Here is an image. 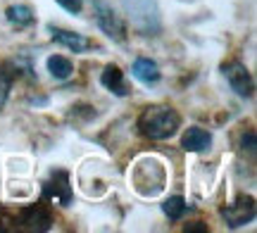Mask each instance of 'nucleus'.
Listing matches in <instances>:
<instances>
[{
  "label": "nucleus",
  "instance_id": "nucleus-1",
  "mask_svg": "<svg viewBox=\"0 0 257 233\" xmlns=\"http://www.w3.org/2000/svg\"><path fill=\"white\" fill-rule=\"evenodd\" d=\"M181 126V117L174 107L167 105H150L143 110V114L138 117V131L141 136H146L150 140H167L172 138Z\"/></svg>",
  "mask_w": 257,
  "mask_h": 233
},
{
  "label": "nucleus",
  "instance_id": "nucleus-2",
  "mask_svg": "<svg viewBox=\"0 0 257 233\" xmlns=\"http://www.w3.org/2000/svg\"><path fill=\"white\" fill-rule=\"evenodd\" d=\"M93 17H95V24L100 27V31L107 38L117 41V43L126 41V24H124V19L105 0H93Z\"/></svg>",
  "mask_w": 257,
  "mask_h": 233
},
{
  "label": "nucleus",
  "instance_id": "nucleus-3",
  "mask_svg": "<svg viewBox=\"0 0 257 233\" xmlns=\"http://www.w3.org/2000/svg\"><path fill=\"white\" fill-rule=\"evenodd\" d=\"M221 72L226 76L229 86L240 95V98H252V93H255V81H252L250 69L243 65V62H238V60L226 62V65L221 67Z\"/></svg>",
  "mask_w": 257,
  "mask_h": 233
},
{
  "label": "nucleus",
  "instance_id": "nucleus-4",
  "mask_svg": "<svg viewBox=\"0 0 257 233\" xmlns=\"http://www.w3.org/2000/svg\"><path fill=\"white\" fill-rule=\"evenodd\" d=\"M255 200L250 195H240L236 202H231V205L221 207V216L226 219V224L231 228H240V226L250 224L252 219H255Z\"/></svg>",
  "mask_w": 257,
  "mask_h": 233
},
{
  "label": "nucleus",
  "instance_id": "nucleus-5",
  "mask_svg": "<svg viewBox=\"0 0 257 233\" xmlns=\"http://www.w3.org/2000/svg\"><path fill=\"white\" fill-rule=\"evenodd\" d=\"M43 197L46 200H55L60 205H69L72 202V188H69V174L67 171H53L50 178L43 183Z\"/></svg>",
  "mask_w": 257,
  "mask_h": 233
},
{
  "label": "nucleus",
  "instance_id": "nucleus-6",
  "mask_svg": "<svg viewBox=\"0 0 257 233\" xmlns=\"http://www.w3.org/2000/svg\"><path fill=\"white\" fill-rule=\"evenodd\" d=\"M50 29V38L60 43V46L69 48L72 53H86L93 48V41L91 38L81 36V34H74V31H67V29H57V27H48Z\"/></svg>",
  "mask_w": 257,
  "mask_h": 233
},
{
  "label": "nucleus",
  "instance_id": "nucleus-7",
  "mask_svg": "<svg viewBox=\"0 0 257 233\" xmlns=\"http://www.w3.org/2000/svg\"><path fill=\"white\" fill-rule=\"evenodd\" d=\"M22 224L27 226L29 231H48L53 226V216L43 205H31L27 209H22Z\"/></svg>",
  "mask_w": 257,
  "mask_h": 233
},
{
  "label": "nucleus",
  "instance_id": "nucleus-8",
  "mask_svg": "<svg viewBox=\"0 0 257 233\" xmlns=\"http://www.w3.org/2000/svg\"><path fill=\"white\" fill-rule=\"evenodd\" d=\"M100 84L110 91V93L119 95V98H124V95H128V88H126V81H124V72H121L117 65H107L105 69H102L100 74Z\"/></svg>",
  "mask_w": 257,
  "mask_h": 233
},
{
  "label": "nucleus",
  "instance_id": "nucleus-9",
  "mask_svg": "<svg viewBox=\"0 0 257 233\" xmlns=\"http://www.w3.org/2000/svg\"><path fill=\"white\" fill-rule=\"evenodd\" d=\"M212 143V133L210 131L200 129V126H191V129L184 133V138H181V148L186 152H202V150H207Z\"/></svg>",
  "mask_w": 257,
  "mask_h": 233
},
{
  "label": "nucleus",
  "instance_id": "nucleus-10",
  "mask_svg": "<svg viewBox=\"0 0 257 233\" xmlns=\"http://www.w3.org/2000/svg\"><path fill=\"white\" fill-rule=\"evenodd\" d=\"M131 74L136 76L141 84H157L160 81V76H162V72H160V67H157L155 60H150V57H138L136 62H134V67H131Z\"/></svg>",
  "mask_w": 257,
  "mask_h": 233
},
{
  "label": "nucleus",
  "instance_id": "nucleus-11",
  "mask_svg": "<svg viewBox=\"0 0 257 233\" xmlns=\"http://www.w3.org/2000/svg\"><path fill=\"white\" fill-rule=\"evenodd\" d=\"M5 17H8V22L12 27L17 29H27L34 24V12H31L29 5H10L5 10Z\"/></svg>",
  "mask_w": 257,
  "mask_h": 233
},
{
  "label": "nucleus",
  "instance_id": "nucleus-12",
  "mask_svg": "<svg viewBox=\"0 0 257 233\" xmlns=\"http://www.w3.org/2000/svg\"><path fill=\"white\" fill-rule=\"evenodd\" d=\"M15 79H17V67L12 65V62H3L0 65V110L8 103V95L12 91Z\"/></svg>",
  "mask_w": 257,
  "mask_h": 233
},
{
  "label": "nucleus",
  "instance_id": "nucleus-13",
  "mask_svg": "<svg viewBox=\"0 0 257 233\" xmlns=\"http://www.w3.org/2000/svg\"><path fill=\"white\" fill-rule=\"evenodd\" d=\"M46 65H48L50 76H53V79H57V81L69 79V76H72V72H74V65L67 60V57H62V55H50Z\"/></svg>",
  "mask_w": 257,
  "mask_h": 233
},
{
  "label": "nucleus",
  "instance_id": "nucleus-14",
  "mask_svg": "<svg viewBox=\"0 0 257 233\" xmlns=\"http://www.w3.org/2000/svg\"><path fill=\"white\" fill-rule=\"evenodd\" d=\"M162 212L167 214V219H169V221H179V219L188 212V205H186V200L181 195H174V197H169V200H165Z\"/></svg>",
  "mask_w": 257,
  "mask_h": 233
},
{
  "label": "nucleus",
  "instance_id": "nucleus-15",
  "mask_svg": "<svg viewBox=\"0 0 257 233\" xmlns=\"http://www.w3.org/2000/svg\"><path fill=\"white\" fill-rule=\"evenodd\" d=\"M60 8H64L67 12H72V15H79L81 12V5H83V0H55Z\"/></svg>",
  "mask_w": 257,
  "mask_h": 233
}]
</instances>
